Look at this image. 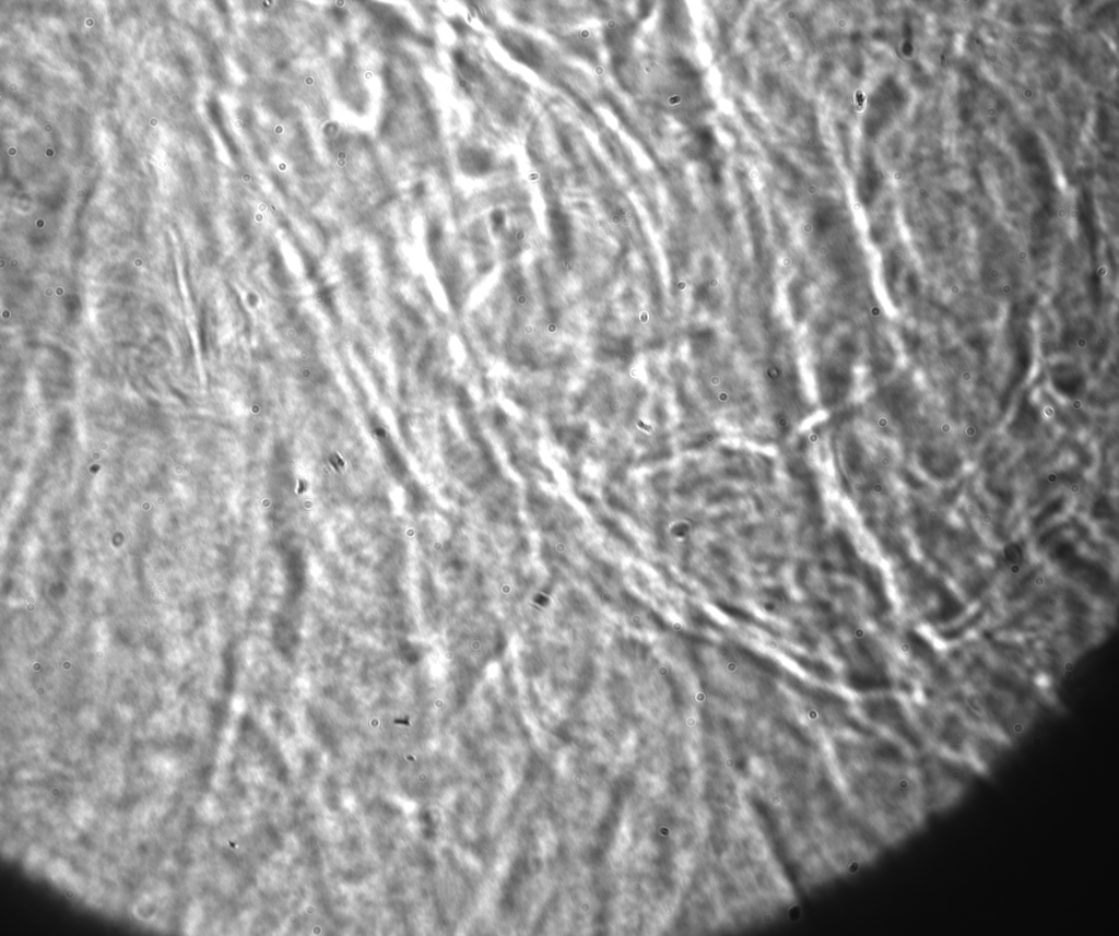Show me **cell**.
I'll return each mask as SVG.
<instances>
[{
    "label": "cell",
    "instance_id": "obj_1",
    "mask_svg": "<svg viewBox=\"0 0 1119 936\" xmlns=\"http://www.w3.org/2000/svg\"><path fill=\"white\" fill-rule=\"evenodd\" d=\"M912 768L926 815L950 808L959 801L974 771L966 762L932 748L916 754Z\"/></svg>",
    "mask_w": 1119,
    "mask_h": 936
}]
</instances>
